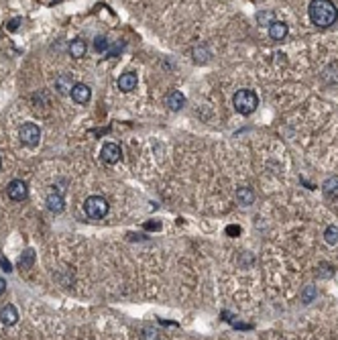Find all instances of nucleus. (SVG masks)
I'll return each instance as SVG.
<instances>
[{
  "mask_svg": "<svg viewBox=\"0 0 338 340\" xmlns=\"http://www.w3.org/2000/svg\"><path fill=\"white\" fill-rule=\"evenodd\" d=\"M108 210H110V204L102 196H90L86 202H84V212L88 214V218L100 220L108 214Z\"/></svg>",
  "mask_w": 338,
  "mask_h": 340,
  "instance_id": "obj_3",
  "label": "nucleus"
},
{
  "mask_svg": "<svg viewBox=\"0 0 338 340\" xmlns=\"http://www.w3.org/2000/svg\"><path fill=\"white\" fill-rule=\"evenodd\" d=\"M6 292V281L2 279V277H0V296H2Z\"/></svg>",
  "mask_w": 338,
  "mask_h": 340,
  "instance_id": "obj_24",
  "label": "nucleus"
},
{
  "mask_svg": "<svg viewBox=\"0 0 338 340\" xmlns=\"http://www.w3.org/2000/svg\"><path fill=\"white\" fill-rule=\"evenodd\" d=\"M0 322H2L4 326H14L16 322H19V312H16L14 305L6 303L0 308Z\"/></svg>",
  "mask_w": 338,
  "mask_h": 340,
  "instance_id": "obj_8",
  "label": "nucleus"
},
{
  "mask_svg": "<svg viewBox=\"0 0 338 340\" xmlns=\"http://www.w3.org/2000/svg\"><path fill=\"white\" fill-rule=\"evenodd\" d=\"M232 104H234L236 112L247 116V114H251V112H255V110H257V106H259V96H257L255 92H253V90L243 88V90H239V92L234 94Z\"/></svg>",
  "mask_w": 338,
  "mask_h": 340,
  "instance_id": "obj_2",
  "label": "nucleus"
},
{
  "mask_svg": "<svg viewBox=\"0 0 338 340\" xmlns=\"http://www.w3.org/2000/svg\"><path fill=\"white\" fill-rule=\"evenodd\" d=\"M100 157H102V161H104V163L114 165V163L121 161L123 151H121V147H118L116 143H106V145L102 147V151H100Z\"/></svg>",
  "mask_w": 338,
  "mask_h": 340,
  "instance_id": "obj_6",
  "label": "nucleus"
},
{
  "mask_svg": "<svg viewBox=\"0 0 338 340\" xmlns=\"http://www.w3.org/2000/svg\"><path fill=\"white\" fill-rule=\"evenodd\" d=\"M324 241L328 245H336L338 243V224H330L326 230H324Z\"/></svg>",
  "mask_w": 338,
  "mask_h": 340,
  "instance_id": "obj_20",
  "label": "nucleus"
},
{
  "mask_svg": "<svg viewBox=\"0 0 338 340\" xmlns=\"http://www.w3.org/2000/svg\"><path fill=\"white\" fill-rule=\"evenodd\" d=\"M19 25H21V19H14V21H10L6 27H8V31H16V29H19Z\"/></svg>",
  "mask_w": 338,
  "mask_h": 340,
  "instance_id": "obj_23",
  "label": "nucleus"
},
{
  "mask_svg": "<svg viewBox=\"0 0 338 340\" xmlns=\"http://www.w3.org/2000/svg\"><path fill=\"white\" fill-rule=\"evenodd\" d=\"M33 263H35V251H33V249H27V251L21 255V259H19V267H21V269H31Z\"/></svg>",
  "mask_w": 338,
  "mask_h": 340,
  "instance_id": "obj_17",
  "label": "nucleus"
},
{
  "mask_svg": "<svg viewBox=\"0 0 338 340\" xmlns=\"http://www.w3.org/2000/svg\"><path fill=\"white\" fill-rule=\"evenodd\" d=\"M236 202H239L241 206H251V204L255 202V194H253L251 188H239L236 190Z\"/></svg>",
  "mask_w": 338,
  "mask_h": 340,
  "instance_id": "obj_16",
  "label": "nucleus"
},
{
  "mask_svg": "<svg viewBox=\"0 0 338 340\" xmlns=\"http://www.w3.org/2000/svg\"><path fill=\"white\" fill-rule=\"evenodd\" d=\"M74 76L72 74H61L57 80H55V90L59 92V94H70L72 92V88H74Z\"/></svg>",
  "mask_w": 338,
  "mask_h": 340,
  "instance_id": "obj_11",
  "label": "nucleus"
},
{
  "mask_svg": "<svg viewBox=\"0 0 338 340\" xmlns=\"http://www.w3.org/2000/svg\"><path fill=\"white\" fill-rule=\"evenodd\" d=\"M310 21L320 27V29H328L338 21V8L332 0H312L308 6Z\"/></svg>",
  "mask_w": 338,
  "mask_h": 340,
  "instance_id": "obj_1",
  "label": "nucleus"
},
{
  "mask_svg": "<svg viewBox=\"0 0 338 340\" xmlns=\"http://www.w3.org/2000/svg\"><path fill=\"white\" fill-rule=\"evenodd\" d=\"M6 194H8V198L12 202H23L29 196V185L23 179H12L8 183V188H6Z\"/></svg>",
  "mask_w": 338,
  "mask_h": 340,
  "instance_id": "obj_5",
  "label": "nucleus"
},
{
  "mask_svg": "<svg viewBox=\"0 0 338 340\" xmlns=\"http://www.w3.org/2000/svg\"><path fill=\"white\" fill-rule=\"evenodd\" d=\"M19 134H21L23 145H27V147H37L39 141H41V130H39V127L35 123H25L21 127Z\"/></svg>",
  "mask_w": 338,
  "mask_h": 340,
  "instance_id": "obj_4",
  "label": "nucleus"
},
{
  "mask_svg": "<svg viewBox=\"0 0 338 340\" xmlns=\"http://www.w3.org/2000/svg\"><path fill=\"white\" fill-rule=\"evenodd\" d=\"M314 298H316V287H314V285H308L306 290L301 292V301H303V303H312Z\"/></svg>",
  "mask_w": 338,
  "mask_h": 340,
  "instance_id": "obj_21",
  "label": "nucleus"
},
{
  "mask_svg": "<svg viewBox=\"0 0 338 340\" xmlns=\"http://www.w3.org/2000/svg\"><path fill=\"white\" fill-rule=\"evenodd\" d=\"M285 35H287V25L283 21H273L269 25V37L273 41H281V39H285Z\"/></svg>",
  "mask_w": 338,
  "mask_h": 340,
  "instance_id": "obj_12",
  "label": "nucleus"
},
{
  "mask_svg": "<svg viewBox=\"0 0 338 340\" xmlns=\"http://www.w3.org/2000/svg\"><path fill=\"white\" fill-rule=\"evenodd\" d=\"M322 190H324V196H326L328 200H336V198H338V175L328 177V179L322 183Z\"/></svg>",
  "mask_w": 338,
  "mask_h": 340,
  "instance_id": "obj_14",
  "label": "nucleus"
},
{
  "mask_svg": "<svg viewBox=\"0 0 338 340\" xmlns=\"http://www.w3.org/2000/svg\"><path fill=\"white\" fill-rule=\"evenodd\" d=\"M86 49H88L86 41H82V39H74V41L70 43V55H72L74 59H82L84 55H86Z\"/></svg>",
  "mask_w": 338,
  "mask_h": 340,
  "instance_id": "obj_15",
  "label": "nucleus"
},
{
  "mask_svg": "<svg viewBox=\"0 0 338 340\" xmlns=\"http://www.w3.org/2000/svg\"><path fill=\"white\" fill-rule=\"evenodd\" d=\"M0 265H2V267H4L6 271H10V263H8V261H4V259H0Z\"/></svg>",
  "mask_w": 338,
  "mask_h": 340,
  "instance_id": "obj_26",
  "label": "nucleus"
},
{
  "mask_svg": "<svg viewBox=\"0 0 338 340\" xmlns=\"http://www.w3.org/2000/svg\"><path fill=\"white\" fill-rule=\"evenodd\" d=\"M273 21H275L273 10H261V12L257 14V23H259V27H269Z\"/></svg>",
  "mask_w": 338,
  "mask_h": 340,
  "instance_id": "obj_19",
  "label": "nucleus"
},
{
  "mask_svg": "<svg viewBox=\"0 0 338 340\" xmlns=\"http://www.w3.org/2000/svg\"><path fill=\"white\" fill-rule=\"evenodd\" d=\"M0 169H2V159H0Z\"/></svg>",
  "mask_w": 338,
  "mask_h": 340,
  "instance_id": "obj_27",
  "label": "nucleus"
},
{
  "mask_svg": "<svg viewBox=\"0 0 338 340\" xmlns=\"http://www.w3.org/2000/svg\"><path fill=\"white\" fill-rule=\"evenodd\" d=\"M226 232H228V234H239V232H241V228H239V226H234V228L230 226V228H228Z\"/></svg>",
  "mask_w": 338,
  "mask_h": 340,
  "instance_id": "obj_25",
  "label": "nucleus"
},
{
  "mask_svg": "<svg viewBox=\"0 0 338 340\" xmlns=\"http://www.w3.org/2000/svg\"><path fill=\"white\" fill-rule=\"evenodd\" d=\"M70 94H72V100L78 102V104H88L90 98H92V90H90V86H86V84H74Z\"/></svg>",
  "mask_w": 338,
  "mask_h": 340,
  "instance_id": "obj_7",
  "label": "nucleus"
},
{
  "mask_svg": "<svg viewBox=\"0 0 338 340\" xmlns=\"http://www.w3.org/2000/svg\"><path fill=\"white\" fill-rule=\"evenodd\" d=\"M167 108L169 110H173V112H179L183 106H185V96L181 94V92H171L167 96Z\"/></svg>",
  "mask_w": 338,
  "mask_h": 340,
  "instance_id": "obj_13",
  "label": "nucleus"
},
{
  "mask_svg": "<svg viewBox=\"0 0 338 340\" xmlns=\"http://www.w3.org/2000/svg\"><path fill=\"white\" fill-rule=\"evenodd\" d=\"M137 84H139L137 74L127 72V74H123L121 78H118V90L121 92H132L134 88H137Z\"/></svg>",
  "mask_w": 338,
  "mask_h": 340,
  "instance_id": "obj_9",
  "label": "nucleus"
},
{
  "mask_svg": "<svg viewBox=\"0 0 338 340\" xmlns=\"http://www.w3.org/2000/svg\"><path fill=\"white\" fill-rule=\"evenodd\" d=\"M194 59L198 61V63H204V61H208L210 59V51H208V47L206 45H198V47H194Z\"/></svg>",
  "mask_w": 338,
  "mask_h": 340,
  "instance_id": "obj_18",
  "label": "nucleus"
},
{
  "mask_svg": "<svg viewBox=\"0 0 338 340\" xmlns=\"http://www.w3.org/2000/svg\"><path fill=\"white\" fill-rule=\"evenodd\" d=\"M45 204H47L49 212H53V214H61L65 210V200L61 198V194H49Z\"/></svg>",
  "mask_w": 338,
  "mask_h": 340,
  "instance_id": "obj_10",
  "label": "nucleus"
},
{
  "mask_svg": "<svg viewBox=\"0 0 338 340\" xmlns=\"http://www.w3.org/2000/svg\"><path fill=\"white\" fill-rule=\"evenodd\" d=\"M108 47H110V43H108V39H106V37H96V41H94V49L98 51V53H104V51H108Z\"/></svg>",
  "mask_w": 338,
  "mask_h": 340,
  "instance_id": "obj_22",
  "label": "nucleus"
}]
</instances>
